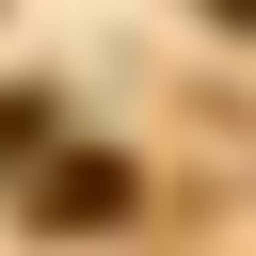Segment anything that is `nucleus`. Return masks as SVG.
Returning <instances> with one entry per match:
<instances>
[{"mask_svg": "<svg viewBox=\"0 0 256 256\" xmlns=\"http://www.w3.org/2000/svg\"><path fill=\"white\" fill-rule=\"evenodd\" d=\"M48 208H64V224H112V208H128V160H64Z\"/></svg>", "mask_w": 256, "mask_h": 256, "instance_id": "1", "label": "nucleus"}, {"mask_svg": "<svg viewBox=\"0 0 256 256\" xmlns=\"http://www.w3.org/2000/svg\"><path fill=\"white\" fill-rule=\"evenodd\" d=\"M208 16H240V32H256V0H208Z\"/></svg>", "mask_w": 256, "mask_h": 256, "instance_id": "2", "label": "nucleus"}]
</instances>
